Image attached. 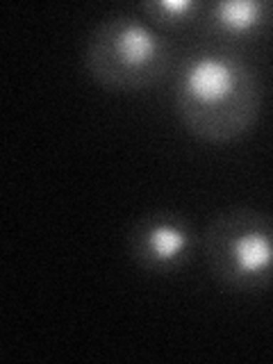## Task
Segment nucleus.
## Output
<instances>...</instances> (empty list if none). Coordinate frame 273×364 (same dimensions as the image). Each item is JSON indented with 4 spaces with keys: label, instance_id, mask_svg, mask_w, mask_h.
Here are the masks:
<instances>
[{
    "label": "nucleus",
    "instance_id": "nucleus-1",
    "mask_svg": "<svg viewBox=\"0 0 273 364\" xmlns=\"http://www.w3.org/2000/svg\"><path fill=\"white\" fill-rule=\"evenodd\" d=\"M264 102L257 68L225 46L193 48L173 71V107L193 139L232 144L255 128Z\"/></svg>",
    "mask_w": 273,
    "mask_h": 364
},
{
    "label": "nucleus",
    "instance_id": "nucleus-2",
    "mask_svg": "<svg viewBox=\"0 0 273 364\" xmlns=\"http://www.w3.org/2000/svg\"><path fill=\"white\" fill-rule=\"evenodd\" d=\"M82 66L94 82L117 94L162 85L176 71V48L136 11H112L89 32Z\"/></svg>",
    "mask_w": 273,
    "mask_h": 364
},
{
    "label": "nucleus",
    "instance_id": "nucleus-3",
    "mask_svg": "<svg viewBox=\"0 0 273 364\" xmlns=\"http://www.w3.org/2000/svg\"><path fill=\"white\" fill-rule=\"evenodd\" d=\"M212 278L237 294L273 284V216L255 208H230L212 216L200 237Z\"/></svg>",
    "mask_w": 273,
    "mask_h": 364
},
{
    "label": "nucleus",
    "instance_id": "nucleus-4",
    "mask_svg": "<svg viewBox=\"0 0 273 364\" xmlns=\"http://www.w3.org/2000/svg\"><path fill=\"white\" fill-rule=\"evenodd\" d=\"M196 250V232L185 214L151 210L136 219L128 232V253L151 276H173L187 269Z\"/></svg>",
    "mask_w": 273,
    "mask_h": 364
},
{
    "label": "nucleus",
    "instance_id": "nucleus-5",
    "mask_svg": "<svg viewBox=\"0 0 273 364\" xmlns=\"http://www.w3.org/2000/svg\"><path fill=\"white\" fill-rule=\"evenodd\" d=\"M200 28L219 46L253 43L273 30V3L269 0H216L205 3Z\"/></svg>",
    "mask_w": 273,
    "mask_h": 364
},
{
    "label": "nucleus",
    "instance_id": "nucleus-6",
    "mask_svg": "<svg viewBox=\"0 0 273 364\" xmlns=\"http://www.w3.org/2000/svg\"><path fill=\"white\" fill-rule=\"evenodd\" d=\"M205 3L198 0H146L139 14L159 32H180L200 26Z\"/></svg>",
    "mask_w": 273,
    "mask_h": 364
}]
</instances>
